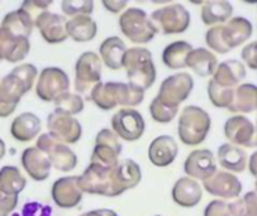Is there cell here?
<instances>
[{"instance_id": "6da1fadb", "label": "cell", "mask_w": 257, "mask_h": 216, "mask_svg": "<svg viewBox=\"0 0 257 216\" xmlns=\"http://www.w3.org/2000/svg\"><path fill=\"white\" fill-rule=\"evenodd\" d=\"M140 180V165L133 159L119 161L116 167H104L90 162L83 174L78 176L83 192L102 197H119L125 191L136 188Z\"/></svg>"}, {"instance_id": "7a4b0ae2", "label": "cell", "mask_w": 257, "mask_h": 216, "mask_svg": "<svg viewBox=\"0 0 257 216\" xmlns=\"http://www.w3.org/2000/svg\"><path fill=\"white\" fill-rule=\"evenodd\" d=\"M38 75L35 65L23 63L0 80V117H9L17 110L21 98L32 90Z\"/></svg>"}, {"instance_id": "3957f363", "label": "cell", "mask_w": 257, "mask_h": 216, "mask_svg": "<svg viewBox=\"0 0 257 216\" xmlns=\"http://www.w3.org/2000/svg\"><path fill=\"white\" fill-rule=\"evenodd\" d=\"M145 99V90L131 83H99L90 93V101L101 110L108 111L122 107H137Z\"/></svg>"}, {"instance_id": "277c9868", "label": "cell", "mask_w": 257, "mask_h": 216, "mask_svg": "<svg viewBox=\"0 0 257 216\" xmlns=\"http://www.w3.org/2000/svg\"><path fill=\"white\" fill-rule=\"evenodd\" d=\"M253 35V24L244 17H235L226 24L214 26L206 32V44L211 50L226 54L244 44Z\"/></svg>"}, {"instance_id": "5b68a950", "label": "cell", "mask_w": 257, "mask_h": 216, "mask_svg": "<svg viewBox=\"0 0 257 216\" xmlns=\"http://www.w3.org/2000/svg\"><path fill=\"white\" fill-rule=\"evenodd\" d=\"M123 68L131 84L146 90L152 87L157 78V71L152 53L148 48L134 47L128 48L123 56Z\"/></svg>"}, {"instance_id": "8992f818", "label": "cell", "mask_w": 257, "mask_h": 216, "mask_svg": "<svg viewBox=\"0 0 257 216\" xmlns=\"http://www.w3.org/2000/svg\"><path fill=\"white\" fill-rule=\"evenodd\" d=\"M211 131L209 114L196 105H188L182 110L178 125V134L184 144L197 146L205 141Z\"/></svg>"}, {"instance_id": "52a82bcc", "label": "cell", "mask_w": 257, "mask_h": 216, "mask_svg": "<svg viewBox=\"0 0 257 216\" xmlns=\"http://www.w3.org/2000/svg\"><path fill=\"white\" fill-rule=\"evenodd\" d=\"M102 72V60L93 51L83 53L75 62V80L74 87L77 95L83 99L90 101V93L96 84L101 83Z\"/></svg>"}, {"instance_id": "ba28073f", "label": "cell", "mask_w": 257, "mask_h": 216, "mask_svg": "<svg viewBox=\"0 0 257 216\" xmlns=\"http://www.w3.org/2000/svg\"><path fill=\"white\" fill-rule=\"evenodd\" d=\"M120 32L134 44H148L158 33L149 15L140 8H128L119 17Z\"/></svg>"}, {"instance_id": "9c48e42d", "label": "cell", "mask_w": 257, "mask_h": 216, "mask_svg": "<svg viewBox=\"0 0 257 216\" xmlns=\"http://www.w3.org/2000/svg\"><path fill=\"white\" fill-rule=\"evenodd\" d=\"M36 147L47 155L51 162V167H54L57 171L69 173L77 167L78 159L74 150L68 144L51 137L50 134H41L38 137Z\"/></svg>"}, {"instance_id": "30bf717a", "label": "cell", "mask_w": 257, "mask_h": 216, "mask_svg": "<svg viewBox=\"0 0 257 216\" xmlns=\"http://www.w3.org/2000/svg\"><path fill=\"white\" fill-rule=\"evenodd\" d=\"M151 20L158 32L164 35H176L184 33L188 29L191 23V15L185 9V6L173 3L154 11L151 14Z\"/></svg>"}, {"instance_id": "8fae6325", "label": "cell", "mask_w": 257, "mask_h": 216, "mask_svg": "<svg viewBox=\"0 0 257 216\" xmlns=\"http://www.w3.org/2000/svg\"><path fill=\"white\" fill-rule=\"evenodd\" d=\"M69 77L56 66L44 68L36 81V96L44 102H54L62 93L69 92Z\"/></svg>"}, {"instance_id": "7c38bea8", "label": "cell", "mask_w": 257, "mask_h": 216, "mask_svg": "<svg viewBox=\"0 0 257 216\" xmlns=\"http://www.w3.org/2000/svg\"><path fill=\"white\" fill-rule=\"evenodd\" d=\"M122 153V144L119 137L111 129H101L95 138V147L92 150L90 162L104 165V167H116L119 164V156Z\"/></svg>"}, {"instance_id": "4fadbf2b", "label": "cell", "mask_w": 257, "mask_h": 216, "mask_svg": "<svg viewBox=\"0 0 257 216\" xmlns=\"http://www.w3.org/2000/svg\"><path fill=\"white\" fill-rule=\"evenodd\" d=\"M194 87V80L187 72H179L167 77L158 90V99L170 107L179 108V105L190 96Z\"/></svg>"}, {"instance_id": "5bb4252c", "label": "cell", "mask_w": 257, "mask_h": 216, "mask_svg": "<svg viewBox=\"0 0 257 216\" xmlns=\"http://www.w3.org/2000/svg\"><path fill=\"white\" fill-rule=\"evenodd\" d=\"M145 119L134 108H120L111 117V131L125 141H137L145 132Z\"/></svg>"}, {"instance_id": "9a60e30c", "label": "cell", "mask_w": 257, "mask_h": 216, "mask_svg": "<svg viewBox=\"0 0 257 216\" xmlns=\"http://www.w3.org/2000/svg\"><path fill=\"white\" fill-rule=\"evenodd\" d=\"M47 128L51 137L65 144H75L83 134V128L75 117L56 111L48 114Z\"/></svg>"}, {"instance_id": "2e32d148", "label": "cell", "mask_w": 257, "mask_h": 216, "mask_svg": "<svg viewBox=\"0 0 257 216\" xmlns=\"http://www.w3.org/2000/svg\"><path fill=\"white\" fill-rule=\"evenodd\" d=\"M83 191L80 188L78 176H65L57 179L51 188L53 201L62 209H74L81 203Z\"/></svg>"}, {"instance_id": "e0dca14e", "label": "cell", "mask_w": 257, "mask_h": 216, "mask_svg": "<svg viewBox=\"0 0 257 216\" xmlns=\"http://www.w3.org/2000/svg\"><path fill=\"white\" fill-rule=\"evenodd\" d=\"M184 170L191 179L208 180L217 173L215 158L211 150L208 149H197L188 155L184 162Z\"/></svg>"}, {"instance_id": "ac0fdd59", "label": "cell", "mask_w": 257, "mask_h": 216, "mask_svg": "<svg viewBox=\"0 0 257 216\" xmlns=\"http://www.w3.org/2000/svg\"><path fill=\"white\" fill-rule=\"evenodd\" d=\"M66 17L54 12H44L35 23V27L39 30L42 39L47 44H60L68 39L66 32Z\"/></svg>"}, {"instance_id": "d6986e66", "label": "cell", "mask_w": 257, "mask_h": 216, "mask_svg": "<svg viewBox=\"0 0 257 216\" xmlns=\"http://www.w3.org/2000/svg\"><path fill=\"white\" fill-rule=\"evenodd\" d=\"M203 188L220 198H236L242 192V183L239 179L229 171H217L212 177L203 182Z\"/></svg>"}, {"instance_id": "ffe728a7", "label": "cell", "mask_w": 257, "mask_h": 216, "mask_svg": "<svg viewBox=\"0 0 257 216\" xmlns=\"http://www.w3.org/2000/svg\"><path fill=\"white\" fill-rule=\"evenodd\" d=\"M30 51L29 38L12 35L9 30L0 26V62L18 63L27 57Z\"/></svg>"}, {"instance_id": "44dd1931", "label": "cell", "mask_w": 257, "mask_h": 216, "mask_svg": "<svg viewBox=\"0 0 257 216\" xmlns=\"http://www.w3.org/2000/svg\"><path fill=\"white\" fill-rule=\"evenodd\" d=\"M224 134L227 140L238 146L254 147L256 146V129L250 119L244 116H233L224 125Z\"/></svg>"}, {"instance_id": "7402d4cb", "label": "cell", "mask_w": 257, "mask_h": 216, "mask_svg": "<svg viewBox=\"0 0 257 216\" xmlns=\"http://www.w3.org/2000/svg\"><path fill=\"white\" fill-rule=\"evenodd\" d=\"M21 165L24 171L35 180V182H44L48 179L51 171V162L47 158L44 152H41L36 146L27 147L21 153Z\"/></svg>"}, {"instance_id": "603a6c76", "label": "cell", "mask_w": 257, "mask_h": 216, "mask_svg": "<svg viewBox=\"0 0 257 216\" xmlns=\"http://www.w3.org/2000/svg\"><path fill=\"white\" fill-rule=\"evenodd\" d=\"M179 152V147L176 144V141L173 140V137L170 135H160L157 137L148 150V156L149 161L160 168L169 167L170 164H173V161L176 159Z\"/></svg>"}, {"instance_id": "cb8c5ba5", "label": "cell", "mask_w": 257, "mask_h": 216, "mask_svg": "<svg viewBox=\"0 0 257 216\" xmlns=\"http://www.w3.org/2000/svg\"><path fill=\"white\" fill-rule=\"evenodd\" d=\"M173 201L181 207H194L203 197L202 186L191 177H181L172 189Z\"/></svg>"}, {"instance_id": "d4e9b609", "label": "cell", "mask_w": 257, "mask_h": 216, "mask_svg": "<svg viewBox=\"0 0 257 216\" xmlns=\"http://www.w3.org/2000/svg\"><path fill=\"white\" fill-rule=\"evenodd\" d=\"M245 75H247L245 65L239 60L230 59V60H226L221 65H218V68L212 77V81H215L221 87L235 89L236 86H241Z\"/></svg>"}, {"instance_id": "484cf974", "label": "cell", "mask_w": 257, "mask_h": 216, "mask_svg": "<svg viewBox=\"0 0 257 216\" xmlns=\"http://www.w3.org/2000/svg\"><path fill=\"white\" fill-rule=\"evenodd\" d=\"M41 128H42V123L36 114L23 113L12 120L11 135L20 143H29L39 135Z\"/></svg>"}, {"instance_id": "4316f807", "label": "cell", "mask_w": 257, "mask_h": 216, "mask_svg": "<svg viewBox=\"0 0 257 216\" xmlns=\"http://www.w3.org/2000/svg\"><path fill=\"white\" fill-rule=\"evenodd\" d=\"M126 50L125 42L119 36H110L102 41L99 47V57L107 68L117 71L123 68V56Z\"/></svg>"}, {"instance_id": "83f0119b", "label": "cell", "mask_w": 257, "mask_h": 216, "mask_svg": "<svg viewBox=\"0 0 257 216\" xmlns=\"http://www.w3.org/2000/svg\"><path fill=\"white\" fill-rule=\"evenodd\" d=\"M68 38L74 39L75 42H89L98 33V26L90 15H78L69 18L66 23Z\"/></svg>"}, {"instance_id": "f1b7e54d", "label": "cell", "mask_w": 257, "mask_h": 216, "mask_svg": "<svg viewBox=\"0 0 257 216\" xmlns=\"http://www.w3.org/2000/svg\"><path fill=\"white\" fill-rule=\"evenodd\" d=\"M187 66L191 68L200 77H209V75L215 74V71L218 68V62H217L215 54L211 53L209 50L193 48V51L188 54Z\"/></svg>"}, {"instance_id": "f546056e", "label": "cell", "mask_w": 257, "mask_h": 216, "mask_svg": "<svg viewBox=\"0 0 257 216\" xmlns=\"http://www.w3.org/2000/svg\"><path fill=\"white\" fill-rule=\"evenodd\" d=\"M0 26L5 27L6 30H9L15 36L29 38L32 35V32H33L35 21L32 20V17L26 11H23L20 8L17 11H12V12L6 14L5 18L2 20Z\"/></svg>"}, {"instance_id": "4dcf8cb0", "label": "cell", "mask_w": 257, "mask_h": 216, "mask_svg": "<svg viewBox=\"0 0 257 216\" xmlns=\"http://www.w3.org/2000/svg\"><path fill=\"white\" fill-rule=\"evenodd\" d=\"M218 162L223 168L233 171V173H242L247 168V155L245 152L233 144H221L218 149Z\"/></svg>"}, {"instance_id": "1f68e13d", "label": "cell", "mask_w": 257, "mask_h": 216, "mask_svg": "<svg viewBox=\"0 0 257 216\" xmlns=\"http://www.w3.org/2000/svg\"><path fill=\"white\" fill-rule=\"evenodd\" d=\"M27 180L21 174L20 168L14 165H5L0 168V192L6 195H17L23 192Z\"/></svg>"}, {"instance_id": "d6a6232c", "label": "cell", "mask_w": 257, "mask_h": 216, "mask_svg": "<svg viewBox=\"0 0 257 216\" xmlns=\"http://www.w3.org/2000/svg\"><path fill=\"white\" fill-rule=\"evenodd\" d=\"M193 47L185 41L172 42L163 51V62L170 69H182L187 66V59Z\"/></svg>"}, {"instance_id": "836d02e7", "label": "cell", "mask_w": 257, "mask_h": 216, "mask_svg": "<svg viewBox=\"0 0 257 216\" xmlns=\"http://www.w3.org/2000/svg\"><path fill=\"white\" fill-rule=\"evenodd\" d=\"M232 14L233 6L226 0H211L202 6V21L208 26L229 21Z\"/></svg>"}, {"instance_id": "e575fe53", "label": "cell", "mask_w": 257, "mask_h": 216, "mask_svg": "<svg viewBox=\"0 0 257 216\" xmlns=\"http://www.w3.org/2000/svg\"><path fill=\"white\" fill-rule=\"evenodd\" d=\"M257 108V87L251 83L241 84L235 89V99L230 105V111L253 113Z\"/></svg>"}, {"instance_id": "d590c367", "label": "cell", "mask_w": 257, "mask_h": 216, "mask_svg": "<svg viewBox=\"0 0 257 216\" xmlns=\"http://www.w3.org/2000/svg\"><path fill=\"white\" fill-rule=\"evenodd\" d=\"M83 110H84V99L77 93L65 92L54 101L56 113H62V114H68L74 117L75 114H80Z\"/></svg>"}, {"instance_id": "8d00e7d4", "label": "cell", "mask_w": 257, "mask_h": 216, "mask_svg": "<svg viewBox=\"0 0 257 216\" xmlns=\"http://www.w3.org/2000/svg\"><path fill=\"white\" fill-rule=\"evenodd\" d=\"M208 95L212 104L218 108H230L235 99V89H227L218 86L215 81H209L208 84Z\"/></svg>"}, {"instance_id": "74e56055", "label": "cell", "mask_w": 257, "mask_h": 216, "mask_svg": "<svg viewBox=\"0 0 257 216\" xmlns=\"http://www.w3.org/2000/svg\"><path fill=\"white\" fill-rule=\"evenodd\" d=\"M232 216H257V195L256 192H248L245 197L229 204Z\"/></svg>"}, {"instance_id": "f35d334b", "label": "cell", "mask_w": 257, "mask_h": 216, "mask_svg": "<svg viewBox=\"0 0 257 216\" xmlns=\"http://www.w3.org/2000/svg\"><path fill=\"white\" fill-rule=\"evenodd\" d=\"M60 8L65 17L74 18L78 15H90L93 11V2L92 0H63Z\"/></svg>"}, {"instance_id": "ab89813d", "label": "cell", "mask_w": 257, "mask_h": 216, "mask_svg": "<svg viewBox=\"0 0 257 216\" xmlns=\"http://www.w3.org/2000/svg\"><path fill=\"white\" fill-rule=\"evenodd\" d=\"M149 111H151V116L155 122L158 123H169L175 119V116L178 114V108L176 107H170L164 102H161L158 98H155L152 102H151V107H149Z\"/></svg>"}, {"instance_id": "60d3db41", "label": "cell", "mask_w": 257, "mask_h": 216, "mask_svg": "<svg viewBox=\"0 0 257 216\" xmlns=\"http://www.w3.org/2000/svg\"><path fill=\"white\" fill-rule=\"evenodd\" d=\"M50 6H51V2H50V0H26L20 8H21L23 11H26V12L32 17V20L36 23V20H38L44 12H47Z\"/></svg>"}, {"instance_id": "b9f144b4", "label": "cell", "mask_w": 257, "mask_h": 216, "mask_svg": "<svg viewBox=\"0 0 257 216\" xmlns=\"http://www.w3.org/2000/svg\"><path fill=\"white\" fill-rule=\"evenodd\" d=\"M203 216H232L229 210V204L224 203L223 200H214L211 201L206 209H205V215Z\"/></svg>"}, {"instance_id": "7bdbcfd3", "label": "cell", "mask_w": 257, "mask_h": 216, "mask_svg": "<svg viewBox=\"0 0 257 216\" xmlns=\"http://www.w3.org/2000/svg\"><path fill=\"white\" fill-rule=\"evenodd\" d=\"M18 197L17 195H6L0 192V216L12 215V212L17 209Z\"/></svg>"}, {"instance_id": "ee69618b", "label": "cell", "mask_w": 257, "mask_h": 216, "mask_svg": "<svg viewBox=\"0 0 257 216\" xmlns=\"http://www.w3.org/2000/svg\"><path fill=\"white\" fill-rule=\"evenodd\" d=\"M242 60L248 65V68L257 69V42H251L242 48Z\"/></svg>"}, {"instance_id": "f6af8a7d", "label": "cell", "mask_w": 257, "mask_h": 216, "mask_svg": "<svg viewBox=\"0 0 257 216\" xmlns=\"http://www.w3.org/2000/svg\"><path fill=\"white\" fill-rule=\"evenodd\" d=\"M23 216H50L51 215V209L41 206V203H27L23 209Z\"/></svg>"}, {"instance_id": "bcb514c9", "label": "cell", "mask_w": 257, "mask_h": 216, "mask_svg": "<svg viewBox=\"0 0 257 216\" xmlns=\"http://www.w3.org/2000/svg\"><path fill=\"white\" fill-rule=\"evenodd\" d=\"M126 0H119V2H116V0H102V6L108 11V12H111V14H117V12H122V9H125L126 8Z\"/></svg>"}, {"instance_id": "7dc6e473", "label": "cell", "mask_w": 257, "mask_h": 216, "mask_svg": "<svg viewBox=\"0 0 257 216\" xmlns=\"http://www.w3.org/2000/svg\"><path fill=\"white\" fill-rule=\"evenodd\" d=\"M81 216H117V213L114 210H110V209H96V210L86 212Z\"/></svg>"}, {"instance_id": "c3c4849f", "label": "cell", "mask_w": 257, "mask_h": 216, "mask_svg": "<svg viewBox=\"0 0 257 216\" xmlns=\"http://www.w3.org/2000/svg\"><path fill=\"white\" fill-rule=\"evenodd\" d=\"M256 146H257V141H256ZM250 171H251V174L256 177V186H257V150L251 155V159H250Z\"/></svg>"}, {"instance_id": "681fc988", "label": "cell", "mask_w": 257, "mask_h": 216, "mask_svg": "<svg viewBox=\"0 0 257 216\" xmlns=\"http://www.w3.org/2000/svg\"><path fill=\"white\" fill-rule=\"evenodd\" d=\"M5 153H6V146H5V141L0 138V159L5 156Z\"/></svg>"}, {"instance_id": "f907efd6", "label": "cell", "mask_w": 257, "mask_h": 216, "mask_svg": "<svg viewBox=\"0 0 257 216\" xmlns=\"http://www.w3.org/2000/svg\"><path fill=\"white\" fill-rule=\"evenodd\" d=\"M11 216H23V215H18V213H12Z\"/></svg>"}, {"instance_id": "816d5d0a", "label": "cell", "mask_w": 257, "mask_h": 216, "mask_svg": "<svg viewBox=\"0 0 257 216\" xmlns=\"http://www.w3.org/2000/svg\"><path fill=\"white\" fill-rule=\"evenodd\" d=\"M155 216H161V215H155Z\"/></svg>"}]
</instances>
